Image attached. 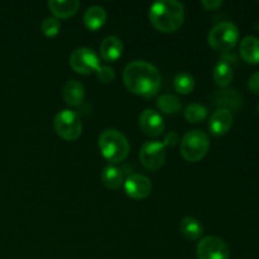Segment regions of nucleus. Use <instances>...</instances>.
Returning a JSON list of instances; mask_svg holds the SVG:
<instances>
[{
	"mask_svg": "<svg viewBox=\"0 0 259 259\" xmlns=\"http://www.w3.org/2000/svg\"><path fill=\"white\" fill-rule=\"evenodd\" d=\"M123 80L129 91L144 98H152L161 88L162 76L158 68L151 62L136 60L125 66Z\"/></svg>",
	"mask_w": 259,
	"mask_h": 259,
	"instance_id": "nucleus-1",
	"label": "nucleus"
},
{
	"mask_svg": "<svg viewBox=\"0 0 259 259\" xmlns=\"http://www.w3.org/2000/svg\"><path fill=\"white\" fill-rule=\"evenodd\" d=\"M148 15L156 29L166 33L175 32L184 23L185 7L176 0H158L151 5Z\"/></svg>",
	"mask_w": 259,
	"mask_h": 259,
	"instance_id": "nucleus-2",
	"label": "nucleus"
},
{
	"mask_svg": "<svg viewBox=\"0 0 259 259\" xmlns=\"http://www.w3.org/2000/svg\"><path fill=\"white\" fill-rule=\"evenodd\" d=\"M98 144L103 156L113 163L124 161L131 151L128 138L118 129H105L101 132Z\"/></svg>",
	"mask_w": 259,
	"mask_h": 259,
	"instance_id": "nucleus-3",
	"label": "nucleus"
},
{
	"mask_svg": "<svg viewBox=\"0 0 259 259\" xmlns=\"http://www.w3.org/2000/svg\"><path fill=\"white\" fill-rule=\"evenodd\" d=\"M181 154L186 161L199 162L204 158L210 149V138L205 132L199 129L189 131L180 143Z\"/></svg>",
	"mask_w": 259,
	"mask_h": 259,
	"instance_id": "nucleus-4",
	"label": "nucleus"
},
{
	"mask_svg": "<svg viewBox=\"0 0 259 259\" xmlns=\"http://www.w3.org/2000/svg\"><path fill=\"white\" fill-rule=\"evenodd\" d=\"M239 40V29L233 22H220L210 29L207 42L218 52L227 53L235 47Z\"/></svg>",
	"mask_w": 259,
	"mask_h": 259,
	"instance_id": "nucleus-5",
	"label": "nucleus"
},
{
	"mask_svg": "<svg viewBox=\"0 0 259 259\" xmlns=\"http://www.w3.org/2000/svg\"><path fill=\"white\" fill-rule=\"evenodd\" d=\"M53 125L56 133L66 141H76L82 132L80 115L71 109H62L58 111L53 120Z\"/></svg>",
	"mask_w": 259,
	"mask_h": 259,
	"instance_id": "nucleus-6",
	"label": "nucleus"
},
{
	"mask_svg": "<svg viewBox=\"0 0 259 259\" xmlns=\"http://www.w3.org/2000/svg\"><path fill=\"white\" fill-rule=\"evenodd\" d=\"M139 158L142 164L149 171H157L164 164L167 158L166 147L162 142L152 139L142 144Z\"/></svg>",
	"mask_w": 259,
	"mask_h": 259,
	"instance_id": "nucleus-7",
	"label": "nucleus"
},
{
	"mask_svg": "<svg viewBox=\"0 0 259 259\" xmlns=\"http://www.w3.org/2000/svg\"><path fill=\"white\" fill-rule=\"evenodd\" d=\"M197 259H230V250L227 243L217 235L202 238L196 247Z\"/></svg>",
	"mask_w": 259,
	"mask_h": 259,
	"instance_id": "nucleus-8",
	"label": "nucleus"
},
{
	"mask_svg": "<svg viewBox=\"0 0 259 259\" xmlns=\"http://www.w3.org/2000/svg\"><path fill=\"white\" fill-rule=\"evenodd\" d=\"M70 65L73 71L82 75L94 72L100 66L98 55L93 48L80 47L72 51L70 56Z\"/></svg>",
	"mask_w": 259,
	"mask_h": 259,
	"instance_id": "nucleus-9",
	"label": "nucleus"
},
{
	"mask_svg": "<svg viewBox=\"0 0 259 259\" xmlns=\"http://www.w3.org/2000/svg\"><path fill=\"white\" fill-rule=\"evenodd\" d=\"M124 190L132 199L143 200L152 192V181L141 174H132L124 181Z\"/></svg>",
	"mask_w": 259,
	"mask_h": 259,
	"instance_id": "nucleus-10",
	"label": "nucleus"
},
{
	"mask_svg": "<svg viewBox=\"0 0 259 259\" xmlns=\"http://www.w3.org/2000/svg\"><path fill=\"white\" fill-rule=\"evenodd\" d=\"M139 126L149 137H158L164 132V120L154 109H146L139 115Z\"/></svg>",
	"mask_w": 259,
	"mask_h": 259,
	"instance_id": "nucleus-11",
	"label": "nucleus"
},
{
	"mask_svg": "<svg viewBox=\"0 0 259 259\" xmlns=\"http://www.w3.org/2000/svg\"><path fill=\"white\" fill-rule=\"evenodd\" d=\"M211 100L219 109H227L230 111H237L242 106V96L235 89H223L217 90L211 95Z\"/></svg>",
	"mask_w": 259,
	"mask_h": 259,
	"instance_id": "nucleus-12",
	"label": "nucleus"
},
{
	"mask_svg": "<svg viewBox=\"0 0 259 259\" xmlns=\"http://www.w3.org/2000/svg\"><path fill=\"white\" fill-rule=\"evenodd\" d=\"M234 116L230 110L227 109H217L211 114L209 120V129L214 136H224L233 126Z\"/></svg>",
	"mask_w": 259,
	"mask_h": 259,
	"instance_id": "nucleus-13",
	"label": "nucleus"
},
{
	"mask_svg": "<svg viewBox=\"0 0 259 259\" xmlns=\"http://www.w3.org/2000/svg\"><path fill=\"white\" fill-rule=\"evenodd\" d=\"M124 45L121 39L116 35H108L103 39L100 45V55L108 62H114L121 56Z\"/></svg>",
	"mask_w": 259,
	"mask_h": 259,
	"instance_id": "nucleus-14",
	"label": "nucleus"
},
{
	"mask_svg": "<svg viewBox=\"0 0 259 259\" xmlns=\"http://www.w3.org/2000/svg\"><path fill=\"white\" fill-rule=\"evenodd\" d=\"M239 53L243 60L252 65L259 63V38L255 35H247L240 40Z\"/></svg>",
	"mask_w": 259,
	"mask_h": 259,
	"instance_id": "nucleus-15",
	"label": "nucleus"
},
{
	"mask_svg": "<svg viewBox=\"0 0 259 259\" xmlns=\"http://www.w3.org/2000/svg\"><path fill=\"white\" fill-rule=\"evenodd\" d=\"M62 96L68 105L78 106L85 99V88L80 81L70 80L63 86Z\"/></svg>",
	"mask_w": 259,
	"mask_h": 259,
	"instance_id": "nucleus-16",
	"label": "nucleus"
},
{
	"mask_svg": "<svg viewBox=\"0 0 259 259\" xmlns=\"http://www.w3.org/2000/svg\"><path fill=\"white\" fill-rule=\"evenodd\" d=\"M106 18V10L101 5H91L83 13V24L89 29L98 30L105 24Z\"/></svg>",
	"mask_w": 259,
	"mask_h": 259,
	"instance_id": "nucleus-17",
	"label": "nucleus"
},
{
	"mask_svg": "<svg viewBox=\"0 0 259 259\" xmlns=\"http://www.w3.org/2000/svg\"><path fill=\"white\" fill-rule=\"evenodd\" d=\"M47 7L56 18L72 17L80 8L78 0H50Z\"/></svg>",
	"mask_w": 259,
	"mask_h": 259,
	"instance_id": "nucleus-18",
	"label": "nucleus"
},
{
	"mask_svg": "<svg viewBox=\"0 0 259 259\" xmlns=\"http://www.w3.org/2000/svg\"><path fill=\"white\" fill-rule=\"evenodd\" d=\"M101 181L105 185L106 189L109 190H118L120 189L121 185L124 184L123 171L115 164L110 163L104 167L101 172Z\"/></svg>",
	"mask_w": 259,
	"mask_h": 259,
	"instance_id": "nucleus-19",
	"label": "nucleus"
},
{
	"mask_svg": "<svg viewBox=\"0 0 259 259\" xmlns=\"http://www.w3.org/2000/svg\"><path fill=\"white\" fill-rule=\"evenodd\" d=\"M180 232L186 239L197 240L204 233V227L197 219L192 217H186L180 223Z\"/></svg>",
	"mask_w": 259,
	"mask_h": 259,
	"instance_id": "nucleus-20",
	"label": "nucleus"
},
{
	"mask_svg": "<svg viewBox=\"0 0 259 259\" xmlns=\"http://www.w3.org/2000/svg\"><path fill=\"white\" fill-rule=\"evenodd\" d=\"M212 77H214L215 83L218 86H220V88H227L233 81V77H234V72H233V68L230 66V63L220 60L214 67Z\"/></svg>",
	"mask_w": 259,
	"mask_h": 259,
	"instance_id": "nucleus-21",
	"label": "nucleus"
},
{
	"mask_svg": "<svg viewBox=\"0 0 259 259\" xmlns=\"http://www.w3.org/2000/svg\"><path fill=\"white\" fill-rule=\"evenodd\" d=\"M157 106L164 114H176L182 109L181 100L172 94H163L157 99Z\"/></svg>",
	"mask_w": 259,
	"mask_h": 259,
	"instance_id": "nucleus-22",
	"label": "nucleus"
},
{
	"mask_svg": "<svg viewBox=\"0 0 259 259\" xmlns=\"http://www.w3.org/2000/svg\"><path fill=\"white\" fill-rule=\"evenodd\" d=\"M174 86L177 93L184 95L192 93L195 88L194 76L189 72H179L174 78Z\"/></svg>",
	"mask_w": 259,
	"mask_h": 259,
	"instance_id": "nucleus-23",
	"label": "nucleus"
},
{
	"mask_svg": "<svg viewBox=\"0 0 259 259\" xmlns=\"http://www.w3.org/2000/svg\"><path fill=\"white\" fill-rule=\"evenodd\" d=\"M185 119L189 123H200V121L205 120L207 116V108L202 104H190L186 106L184 111Z\"/></svg>",
	"mask_w": 259,
	"mask_h": 259,
	"instance_id": "nucleus-24",
	"label": "nucleus"
},
{
	"mask_svg": "<svg viewBox=\"0 0 259 259\" xmlns=\"http://www.w3.org/2000/svg\"><path fill=\"white\" fill-rule=\"evenodd\" d=\"M61 22L56 17H46L40 23V30L47 37H56L60 33Z\"/></svg>",
	"mask_w": 259,
	"mask_h": 259,
	"instance_id": "nucleus-25",
	"label": "nucleus"
},
{
	"mask_svg": "<svg viewBox=\"0 0 259 259\" xmlns=\"http://www.w3.org/2000/svg\"><path fill=\"white\" fill-rule=\"evenodd\" d=\"M95 72L99 80L104 83L111 82V81H114V78H115V71H114V68L111 67V66L100 65Z\"/></svg>",
	"mask_w": 259,
	"mask_h": 259,
	"instance_id": "nucleus-26",
	"label": "nucleus"
},
{
	"mask_svg": "<svg viewBox=\"0 0 259 259\" xmlns=\"http://www.w3.org/2000/svg\"><path fill=\"white\" fill-rule=\"evenodd\" d=\"M248 89H249L250 93L259 95V71L254 72L248 80Z\"/></svg>",
	"mask_w": 259,
	"mask_h": 259,
	"instance_id": "nucleus-27",
	"label": "nucleus"
},
{
	"mask_svg": "<svg viewBox=\"0 0 259 259\" xmlns=\"http://www.w3.org/2000/svg\"><path fill=\"white\" fill-rule=\"evenodd\" d=\"M177 142H179V136H177L176 132H169V133H167L166 136H164V139L162 143L164 144V147H174L176 146Z\"/></svg>",
	"mask_w": 259,
	"mask_h": 259,
	"instance_id": "nucleus-28",
	"label": "nucleus"
},
{
	"mask_svg": "<svg viewBox=\"0 0 259 259\" xmlns=\"http://www.w3.org/2000/svg\"><path fill=\"white\" fill-rule=\"evenodd\" d=\"M202 5H204L207 10H215L219 7H222L223 2L222 0H202Z\"/></svg>",
	"mask_w": 259,
	"mask_h": 259,
	"instance_id": "nucleus-29",
	"label": "nucleus"
},
{
	"mask_svg": "<svg viewBox=\"0 0 259 259\" xmlns=\"http://www.w3.org/2000/svg\"><path fill=\"white\" fill-rule=\"evenodd\" d=\"M257 109H258V113H259V103H258V106H257Z\"/></svg>",
	"mask_w": 259,
	"mask_h": 259,
	"instance_id": "nucleus-30",
	"label": "nucleus"
},
{
	"mask_svg": "<svg viewBox=\"0 0 259 259\" xmlns=\"http://www.w3.org/2000/svg\"><path fill=\"white\" fill-rule=\"evenodd\" d=\"M258 27H259V24H258Z\"/></svg>",
	"mask_w": 259,
	"mask_h": 259,
	"instance_id": "nucleus-31",
	"label": "nucleus"
}]
</instances>
